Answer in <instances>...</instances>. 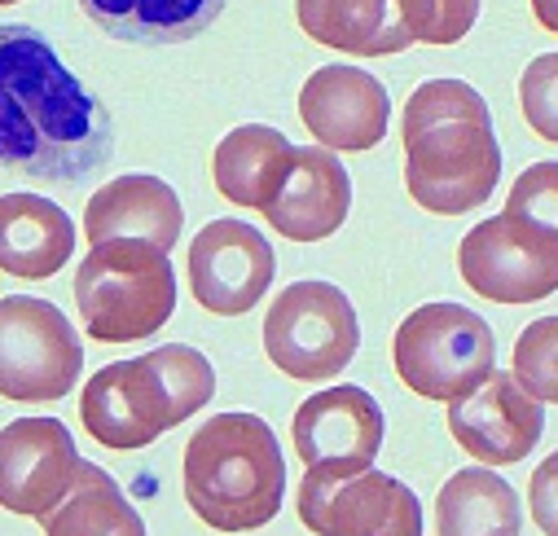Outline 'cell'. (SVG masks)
<instances>
[{"instance_id":"484cf974","label":"cell","mask_w":558,"mask_h":536,"mask_svg":"<svg viewBox=\"0 0 558 536\" xmlns=\"http://www.w3.org/2000/svg\"><path fill=\"white\" fill-rule=\"evenodd\" d=\"M506 211H519L545 229L558 233V163L545 159V163H532L519 172V181L510 185V198H506Z\"/></svg>"},{"instance_id":"7a4b0ae2","label":"cell","mask_w":558,"mask_h":536,"mask_svg":"<svg viewBox=\"0 0 558 536\" xmlns=\"http://www.w3.org/2000/svg\"><path fill=\"white\" fill-rule=\"evenodd\" d=\"M404 190L436 211L462 216L493 198L501 181V146L488 101L462 80H427L404 101Z\"/></svg>"},{"instance_id":"52a82bcc","label":"cell","mask_w":558,"mask_h":536,"mask_svg":"<svg viewBox=\"0 0 558 536\" xmlns=\"http://www.w3.org/2000/svg\"><path fill=\"white\" fill-rule=\"evenodd\" d=\"M84 374V343L58 304L36 295L0 300V395L62 400Z\"/></svg>"},{"instance_id":"3957f363","label":"cell","mask_w":558,"mask_h":536,"mask_svg":"<svg viewBox=\"0 0 558 536\" xmlns=\"http://www.w3.org/2000/svg\"><path fill=\"white\" fill-rule=\"evenodd\" d=\"M185 501L216 532H259L282 514L287 462L255 414H216L185 444Z\"/></svg>"},{"instance_id":"8992f818","label":"cell","mask_w":558,"mask_h":536,"mask_svg":"<svg viewBox=\"0 0 558 536\" xmlns=\"http://www.w3.org/2000/svg\"><path fill=\"white\" fill-rule=\"evenodd\" d=\"M361 348V321L352 300L335 282H291L268 304L264 352L295 382H326L352 365Z\"/></svg>"},{"instance_id":"6da1fadb","label":"cell","mask_w":558,"mask_h":536,"mask_svg":"<svg viewBox=\"0 0 558 536\" xmlns=\"http://www.w3.org/2000/svg\"><path fill=\"white\" fill-rule=\"evenodd\" d=\"M114 155L106 106L27 23H0V163L71 185Z\"/></svg>"},{"instance_id":"ba28073f","label":"cell","mask_w":558,"mask_h":536,"mask_svg":"<svg viewBox=\"0 0 558 536\" xmlns=\"http://www.w3.org/2000/svg\"><path fill=\"white\" fill-rule=\"evenodd\" d=\"M458 273L493 304H536L558 291V233L519 211L480 220L458 246Z\"/></svg>"},{"instance_id":"ffe728a7","label":"cell","mask_w":558,"mask_h":536,"mask_svg":"<svg viewBox=\"0 0 558 536\" xmlns=\"http://www.w3.org/2000/svg\"><path fill=\"white\" fill-rule=\"evenodd\" d=\"M75 224L40 194H0V268L23 282H45L71 264Z\"/></svg>"},{"instance_id":"277c9868","label":"cell","mask_w":558,"mask_h":536,"mask_svg":"<svg viewBox=\"0 0 558 536\" xmlns=\"http://www.w3.org/2000/svg\"><path fill=\"white\" fill-rule=\"evenodd\" d=\"M75 304L97 343L150 339L177 317L172 255L146 237L93 242L75 268Z\"/></svg>"},{"instance_id":"d6986e66","label":"cell","mask_w":558,"mask_h":536,"mask_svg":"<svg viewBox=\"0 0 558 536\" xmlns=\"http://www.w3.org/2000/svg\"><path fill=\"white\" fill-rule=\"evenodd\" d=\"M295 168V146L287 132L268 123H242L211 150V181L216 190L246 211H268L282 194Z\"/></svg>"},{"instance_id":"44dd1931","label":"cell","mask_w":558,"mask_h":536,"mask_svg":"<svg viewBox=\"0 0 558 536\" xmlns=\"http://www.w3.org/2000/svg\"><path fill=\"white\" fill-rule=\"evenodd\" d=\"M80 5L110 40L163 49L203 36L229 0H80Z\"/></svg>"},{"instance_id":"2e32d148","label":"cell","mask_w":558,"mask_h":536,"mask_svg":"<svg viewBox=\"0 0 558 536\" xmlns=\"http://www.w3.org/2000/svg\"><path fill=\"white\" fill-rule=\"evenodd\" d=\"M300 119L313 132V142L326 150H374L387 137V123H391V101L387 88L356 66L330 62L317 66L304 88H300Z\"/></svg>"},{"instance_id":"f546056e","label":"cell","mask_w":558,"mask_h":536,"mask_svg":"<svg viewBox=\"0 0 558 536\" xmlns=\"http://www.w3.org/2000/svg\"><path fill=\"white\" fill-rule=\"evenodd\" d=\"M0 5H14V0H0Z\"/></svg>"},{"instance_id":"ac0fdd59","label":"cell","mask_w":558,"mask_h":536,"mask_svg":"<svg viewBox=\"0 0 558 536\" xmlns=\"http://www.w3.org/2000/svg\"><path fill=\"white\" fill-rule=\"evenodd\" d=\"M185 224L181 198L163 176L150 172H128L106 181L88 207H84V233L88 242H106V237H146L163 251L177 246Z\"/></svg>"},{"instance_id":"8fae6325","label":"cell","mask_w":558,"mask_h":536,"mask_svg":"<svg viewBox=\"0 0 558 536\" xmlns=\"http://www.w3.org/2000/svg\"><path fill=\"white\" fill-rule=\"evenodd\" d=\"M80 449L62 418H14L0 427V505L23 519L53 514L75 479Z\"/></svg>"},{"instance_id":"30bf717a","label":"cell","mask_w":558,"mask_h":536,"mask_svg":"<svg viewBox=\"0 0 558 536\" xmlns=\"http://www.w3.org/2000/svg\"><path fill=\"white\" fill-rule=\"evenodd\" d=\"M80 418L88 436L114 453L155 444L163 431L181 427V405L168 391L150 356H132L97 369L80 391Z\"/></svg>"},{"instance_id":"7c38bea8","label":"cell","mask_w":558,"mask_h":536,"mask_svg":"<svg viewBox=\"0 0 558 536\" xmlns=\"http://www.w3.org/2000/svg\"><path fill=\"white\" fill-rule=\"evenodd\" d=\"M545 431V400H536L514 369L484 374L466 395L449 400V436L480 466L523 462Z\"/></svg>"},{"instance_id":"d4e9b609","label":"cell","mask_w":558,"mask_h":536,"mask_svg":"<svg viewBox=\"0 0 558 536\" xmlns=\"http://www.w3.org/2000/svg\"><path fill=\"white\" fill-rule=\"evenodd\" d=\"M519 106L541 142L558 146V53H541L519 75Z\"/></svg>"},{"instance_id":"f1b7e54d","label":"cell","mask_w":558,"mask_h":536,"mask_svg":"<svg viewBox=\"0 0 558 536\" xmlns=\"http://www.w3.org/2000/svg\"><path fill=\"white\" fill-rule=\"evenodd\" d=\"M532 14H536V23H541L545 32L558 36V0H532Z\"/></svg>"},{"instance_id":"5b68a950","label":"cell","mask_w":558,"mask_h":536,"mask_svg":"<svg viewBox=\"0 0 558 536\" xmlns=\"http://www.w3.org/2000/svg\"><path fill=\"white\" fill-rule=\"evenodd\" d=\"M391 361L409 391L449 405L497 369V339L493 326L462 304H423L400 321Z\"/></svg>"},{"instance_id":"7402d4cb","label":"cell","mask_w":558,"mask_h":536,"mask_svg":"<svg viewBox=\"0 0 558 536\" xmlns=\"http://www.w3.org/2000/svg\"><path fill=\"white\" fill-rule=\"evenodd\" d=\"M519 492L493 466H466L436 497V536H519Z\"/></svg>"},{"instance_id":"4316f807","label":"cell","mask_w":558,"mask_h":536,"mask_svg":"<svg viewBox=\"0 0 558 536\" xmlns=\"http://www.w3.org/2000/svg\"><path fill=\"white\" fill-rule=\"evenodd\" d=\"M527 510H532V523H536L545 536H558V453H549V458L532 471Z\"/></svg>"},{"instance_id":"4fadbf2b","label":"cell","mask_w":558,"mask_h":536,"mask_svg":"<svg viewBox=\"0 0 558 536\" xmlns=\"http://www.w3.org/2000/svg\"><path fill=\"white\" fill-rule=\"evenodd\" d=\"M272 273H277L272 246L246 220H233V216L211 220L190 242V287L211 317L251 313L272 287Z\"/></svg>"},{"instance_id":"83f0119b","label":"cell","mask_w":558,"mask_h":536,"mask_svg":"<svg viewBox=\"0 0 558 536\" xmlns=\"http://www.w3.org/2000/svg\"><path fill=\"white\" fill-rule=\"evenodd\" d=\"M432 10H436L432 45H458L480 19V0H432Z\"/></svg>"},{"instance_id":"cb8c5ba5","label":"cell","mask_w":558,"mask_h":536,"mask_svg":"<svg viewBox=\"0 0 558 536\" xmlns=\"http://www.w3.org/2000/svg\"><path fill=\"white\" fill-rule=\"evenodd\" d=\"M514 378L536 400L558 405V317H536L514 339Z\"/></svg>"},{"instance_id":"e0dca14e","label":"cell","mask_w":558,"mask_h":536,"mask_svg":"<svg viewBox=\"0 0 558 536\" xmlns=\"http://www.w3.org/2000/svg\"><path fill=\"white\" fill-rule=\"evenodd\" d=\"M352 211V176L326 146H295V168L264 211V220L291 242H322L343 229Z\"/></svg>"},{"instance_id":"5bb4252c","label":"cell","mask_w":558,"mask_h":536,"mask_svg":"<svg viewBox=\"0 0 558 536\" xmlns=\"http://www.w3.org/2000/svg\"><path fill=\"white\" fill-rule=\"evenodd\" d=\"M291 436L308 471L356 475L383 449V410L365 387H326L295 410Z\"/></svg>"},{"instance_id":"9c48e42d","label":"cell","mask_w":558,"mask_h":536,"mask_svg":"<svg viewBox=\"0 0 558 536\" xmlns=\"http://www.w3.org/2000/svg\"><path fill=\"white\" fill-rule=\"evenodd\" d=\"M295 505L304 527L317 536H423L417 497L374 466L356 475H326L304 466Z\"/></svg>"},{"instance_id":"603a6c76","label":"cell","mask_w":558,"mask_h":536,"mask_svg":"<svg viewBox=\"0 0 558 536\" xmlns=\"http://www.w3.org/2000/svg\"><path fill=\"white\" fill-rule=\"evenodd\" d=\"M40 523H45V536H146L136 505L97 462L80 466L71 497Z\"/></svg>"},{"instance_id":"9a60e30c","label":"cell","mask_w":558,"mask_h":536,"mask_svg":"<svg viewBox=\"0 0 558 536\" xmlns=\"http://www.w3.org/2000/svg\"><path fill=\"white\" fill-rule=\"evenodd\" d=\"M300 27L339 53L387 58L409 45H432V0H295Z\"/></svg>"}]
</instances>
